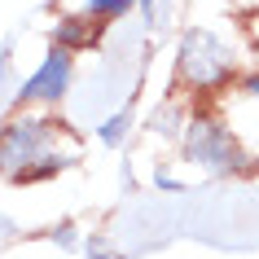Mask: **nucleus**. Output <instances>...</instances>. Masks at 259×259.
Masks as SVG:
<instances>
[{"label":"nucleus","instance_id":"1","mask_svg":"<svg viewBox=\"0 0 259 259\" xmlns=\"http://www.w3.org/2000/svg\"><path fill=\"white\" fill-rule=\"evenodd\" d=\"M75 154H79V141L70 137V127L62 119L18 114L0 132V176L31 185V180L57 176L62 167H70Z\"/></svg>","mask_w":259,"mask_h":259},{"label":"nucleus","instance_id":"2","mask_svg":"<svg viewBox=\"0 0 259 259\" xmlns=\"http://www.w3.org/2000/svg\"><path fill=\"white\" fill-rule=\"evenodd\" d=\"M233 53L229 44H220L211 31H189L185 44H180V66L176 79L193 93H224L233 83Z\"/></svg>","mask_w":259,"mask_h":259},{"label":"nucleus","instance_id":"3","mask_svg":"<svg viewBox=\"0 0 259 259\" xmlns=\"http://www.w3.org/2000/svg\"><path fill=\"white\" fill-rule=\"evenodd\" d=\"M185 154L193 163H202L206 171H237V167H246V154L237 145V137L215 114H193L189 119V127H185Z\"/></svg>","mask_w":259,"mask_h":259},{"label":"nucleus","instance_id":"4","mask_svg":"<svg viewBox=\"0 0 259 259\" xmlns=\"http://www.w3.org/2000/svg\"><path fill=\"white\" fill-rule=\"evenodd\" d=\"M66 75H70V53L66 49H53L49 62H44V66L31 75V83L22 88V101H53V97H62Z\"/></svg>","mask_w":259,"mask_h":259},{"label":"nucleus","instance_id":"5","mask_svg":"<svg viewBox=\"0 0 259 259\" xmlns=\"http://www.w3.org/2000/svg\"><path fill=\"white\" fill-rule=\"evenodd\" d=\"M97 31H101V22L97 18H66L62 27H57V49H83V44L97 40Z\"/></svg>","mask_w":259,"mask_h":259}]
</instances>
